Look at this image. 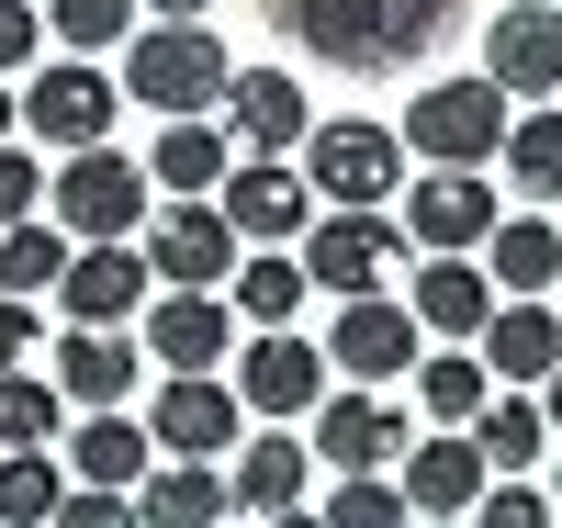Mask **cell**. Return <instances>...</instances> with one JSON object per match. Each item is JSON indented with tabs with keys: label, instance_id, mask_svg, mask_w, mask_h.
I'll use <instances>...</instances> for the list:
<instances>
[{
	"label": "cell",
	"instance_id": "7",
	"mask_svg": "<svg viewBox=\"0 0 562 528\" xmlns=\"http://www.w3.org/2000/svg\"><path fill=\"white\" fill-rule=\"evenodd\" d=\"M113 113H124V90L90 68V57H57L34 90H12V124L34 135V147H57V158L68 147H113Z\"/></svg>",
	"mask_w": 562,
	"mask_h": 528
},
{
	"label": "cell",
	"instance_id": "22",
	"mask_svg": "<svg viewBox=\"0 0 562 528\" xmlns=\"http://www.w3.org/2000/svg\"><path fill=\"white\" fill-rule=\"evenodd\" d=\"M405 315H416V338H450V349H473V326L495 315V281L473 259H428L405 281Z\"/></svg>",
	"mask_w": 562,
	"mask_h": 528
},
{
	"label": "cell",
	"instance_id": "3",
	"mask_svg": "<svg viewBox=\"0 0 562 528\" xmlns=\"http://www.w3.org/2000/svg\"><path fill=\"white\" fill-rule=\"evenodd\" d=\"M45 225H57L68 248H113V236L147 225V169L124 147H68V169L45 180Z\"/></svg>",
	"mask_w": 562,
	"mask_h": 528
},
{
	"label": "cell",
	"instance_id": "39",
	"mask_svg": "<svg viewBox=\"0 0 562 528\" xmlns=\"http://www.w3.org/2000/svg\"><path fill=\"white\" fill-rule=\"evenodd\" d=\"M45 528H135V495H102V484H68Z\"/></svg>",
	"mask_w": 562,
	"mask_h": 528
},
{
	"label": "cell",
	"instance_id": "29",
	"mask_svg": "<svg viewBox=\"0 0 562 528\" xmlns=\"http://www.w3.org/2000/svg\"><path fill=\"white\" fill-rule=\"evenodd\" d=\"M304 293H315V281H304V259H293V248H259V259L225 270V315H248V326H293V315H304Z\"/></svg>",
	"mask_w": 562,
	"mask_h": 528
},
{
	"label": "cell",
	"instance_id": "35",
	"mask_svg": "<svg viewBox=\"0 0 562 528\" xmlns=\"http://www.w3.org/2000/svg\"><path fill=\"white\" fill-rule=\"evenodd\" d=\"M45 23H57L68 57H102V45L135 34V0H45Z\"/></svg>",
	"mask_w": 562,
	"mask_h": 528
},
{
	"label": "cell",
	"instance_id": "32",
	"mask_svg": "<svg viewBox=\"0 0 562 528\" xmlns=\"http://www.w3.org/2000/svg\"><path fill=\"white\" fill-rule=\"evenodd\" d=\"M484 394H495V382H484V360H473V349H439V360L416 349V405H428L439 427H473V405H484Z\"/></svg>",
	"mask_w": 562,
	"mask_h": 528
},
{
	"label": "cell",
	"instance_id": "13",
	"mask_svg": "<svg viewBox=\"0 0 562 528\" xmlns=\"http://www.w3.org/2000/svg\"><path fill=\"white\" fill-rule=\"evenodd\" d=\"M428 259H473L484 248V225H495V180L473 169H439V180H405V214H394Z\"/></svg>",
	"mask_w": 562,
	"mask_h": 528
},
{
	"label": "cell",
	"instance_id": "34",
	"mask_svg": "<svg viewBox=\"0 0 562 528\" xmlns=\"http://www.w3.org/2000/svg\"><path fill=\"white\" fill-rule=\"evenodd\" d=\"M68 427V394L57 382H34V371H0V450H45Z\"/></svg>",
	"mask_w": 562,
	"mask_h": 528
},
{
	"label": "cell",
	"instance_id": "42",
	"mask_svg": "<svg viewBox=\"0 0 562 528\" xmlns=\"http://www.w3.org/2000/svg\"><path fill=\"white\" fill-rule=\"evenodd\" d=\"M540 416H551V439H562V360L540 371Z\"/></svg>",
	"mask_w": 562,
	"mask_h": 528
},
{
	"label": "cell",
	"instance_id": "48",
	"mask_svg": "<svg viewBox=\"0 0 562 528\" xmlns=\"http://www.w3.org/2000/svg\"><path fill=\"white\" fill-rule=\"evenodd\" d=\"M551 315H562V281H551Z\"/></svg>",
	"mask_w": 562,
	"mask_h": 528
},
{
	"label": "cell",
	"instance_id": "5",
	"mask_svg": "<svg viewBox=\"0 0 562 528\" xmlns=\"http://www.w3.org/2000/svg\"><path fill=\"white\" fill-rule=\"evenodd\" d=\"M304 191H326V214H383L394 191H405V147H394V124H371V113H338V124H304Z\"/></svg>",
	"mask_w": 562,
	"mask_h": 528
},
{
	"label": "cell",
	"instance_id": "14",
	"mask_svg": "<svg viewBox=\"0 0 562 528\" xmlns=\"http://www.w3.org/2000/svg\"><path fill=\"white\" fill-rule=\"evenodd\" d=\"M326 472H383L405 461V416L371 394V382H349V394H315V439H304Z\"/></svg>",
	"mask_w": 562,
	"mask_h": 528
},
{
	"label": "cell",
	"instance_id": "44",
	"mask_svg": "<svg viewBox=\"0 0 562 528\" xmlns=\"http://www.w3.org/2000/svg\"><path fill=\"white\" fill-rule=\"evenodd\" d=\"M270 528H326V517H315V506H281V517H270Z\"/></svg>",
	"mask_w": 562,
	"mask_h": 528
},
{
	"label": "cell",
	"instance_id": "11",
	"mask_svg": "<svg viewBox=\"0 0 562 528\" xmlns=\"http://www.w3.org/2000/svg\"><path fill=\"white\" fill-rule=\"evenodd\" d=\"M484 79L506 102H551L562 90V0H506L484 23Z\"/></svg>",
	"mask_w": 562,
	"mask_h": 528
},
{
	"label": "cell",
	"instance_id": "2",
	"mask_svg": "<svg viewBox=\"0 0 562 528\" xmlns=\"http://www.w3.org/2000/svg\"><path fill=\"white\" fill-rule=\"evenodd\" d=\"M113 90H135V102L169 113V124H192V113L225 102V45L203 23H147V34H124V79Z\"/></svg>",
	"mask_w": 562,
	"mask_h": 528
},
{
	"label": "cell",
	"instance_id": "50",
	"mask_svg": "<svg viewBox=\"0 0 562 528\" xmlns=\"http://www.w3.org/2000/svg\"><path fill=\"white\" fill-rule=\"evenodd\" d=\"M214 528H225V517H214Z\"/></svg>",
	"mask_w": 562,
	"mask_h": 528
},
{
	"label": "cell",
	"instance_id": "18",
	"mask_svg": "<svg viewBox=\"0 0 562 528\" xmlns=\"http://www.w3.org/2000/svg\"><path fill=\"white\" fill-rule=\"evenodd\" d=\"M147 293H158V281H147V259H135V236H113V248H68V270H57L68 326H124Z\"/></svg>",
	"mask_w": 562,
	"mask_h": 528
},
{
	"label": "cell",
	"instance_id": "31",
	"mask_svg": "<svg viewBox=\"0 0 562 528\" xmlns=\"http://www.w3.org/2000/svg\"><path fill=\"white\" fill-rule=\"evenodd\" d=\"M57 270H68V236L45 225V214H23V225H0V293H12V304H34V293H57Z\"/></svg>",
	"mask_w": 562,
	"mask_h": 528
},
{
	"label": "cell",
	"instance_id": "26",
	"mask_svg": "<svg viewBox=\"0 0 562 528\" xmlns=\"http://www.w3.org/2000/svg\"><path fill=\"white\" fill-rule=\"evenodd\" d=\"M225 517V461H147L135 528H214Z\"/></svg>",
	"mask_w": 562,
	"mask_h": 528
},
{
	"label": "cell",
	"instance_id": "21",
	"mask_svg": "<svg viewBox=\"0 0 562 528\" xmlns=\"http://www.w3.org/2000/svg\"><path fill=\"white\" fill-rule=\"evenodd\" d=\"M45 360H57V371H45V382H57L68 405H90V416H102V405H124V394H135V338H124V326H68V338L45 349Z\"/></svg>",
	"mask_w": 562,
	"mask_h": 528
},
{
	"label": "cell",
	"instance_id": "12",
	"mask_svg": "<svg viewBox=\"0 0 562 528\" xmlns=\"http://www.w3.org/2000/svg\"><path fill=\"white\" fill-rule=\"evenodd\" d=\"M135 349L158 371H214V360H237V315H225V293H147L135 304Z\"/></svg>",
	"mask_w": 562,
	"mask_h": 528
},
{
	"label": "cell",
	"instance_id": "4",
	"mask_svg": "<svg viewBox=\"0 0 562 528\" xmlns=\"http://www.w3.org/2000/svg\"><path fill=\"white\" fill-rule=\"evenodd\" d=\"M394 147H416L428 169H484L506 147V90L473 68V79H428V90H405V135Z\"/></svg>",
	"mask_w": 562,
	"mask_h": 528
},
{
	"label": "cell",
	"instance_id": "15",
	"mask_svg": "<svg viewBox=\"0 0 562 528\" xmlns=\"http://www.w3.org/2000/svg\"><path fill=\"white\" fill-rule=\"evenodd\" d=\"M248 416H304L315 394H326V349H304L293 326H259V338L237 349V382H225Z\"/></svg>",
	"mask_w": 562,
	"mask_h": 528
},
{
	"label": "cell",
	"instance_id": "25",
	"mask_svg": "<svg viewBox=\"0 0 562 528\" xmlns=\"http://www.w3.org/2000/svg\"><path fill=\"white\" fill-rule=\"evenodd\" d=\"M484 248H495V293H529V304H551V281H562V225L551 214H495L484 225Z\"/></svg>",
	"mask_w": 562,
	"mask_h": 528
},
{
	"label": "cell",
	"instance_id": "6",
	"mask_svg": "<svg viewBox=\"0 0 562 528\" xmlns=\"http://www.w3.org/2000/svg\"><path fill=\"white\" fill-rule=\"evenodd\" d=\"M135 259H147L158 293H225V270H237V225H225L214 203H147V225H135Z\"/></svg>",
	"mask_w": 562,
	"mask_h": 528
},
{
	"label": "cell",
	"instance_id": "23",
	"mask_svg": "<svg viewBox=\"0 0 562 528\" xmlns=\"http://www.w3.org/2000/svg\"><path fill=\"white\" fill-rule=\"evenodd\" d=\"M147 461H158L147 427H135L124 405H102V416L68 427V461H57V472H68V484H102V495H135V484H147Z\"/></svg>",
	"mask_w": 562,
	"mask_h": 528
},
{
	"label": "cell",
	"instance_id": "40",
	"mask_svg": "<svg viewBox=\"0 0 562 528\" xmlns=\"http://www.w3.org/2000/svg\"><path fill=\"white\" fill-rule=\"evenodd\" d=\"M34 45H45V12H34V0H0V79L34 68Z\"/></svg>",
	"mask_w": 562,
	"mask_h": 528
},
{
	"label": "cell",
	"instance_id": "41",
	"mask_svg": "<svg viewBox=\"0 0 562 528\" xmlns=\"http://www.w3.org/2000/svg\"><path fill=\"white\" fill-rule=\"evenodd\" d=\"M23 360H34V304L0 293V371H23Z\"/></svg>",
	"mask_w": 562,
	"mask_h": 528
},
{
	"label": "cell",
	"instance_id": "27",
	"mask_svg": "<svg viewBox=\"0 0 562 528\" xmlns=\"http://www.w3.org/2000/svg\"><path fill=\"white\" fill-rule=\"evenodd\" d=\"M214 180H225V124H203V113L147 147V191H169V203H214Z\"/></svg>",
	"mask_w": 562,
	"mask_h": 528
},
{
	"label": "cell",
	"instance_id": "47",
	"mask_svg": "<svg viewBox=\"0 0 562 528\" xmlns=\"http://www.w3.org/2000/svg\"><path fill=\"white\" fill-rule=\"evenodd\" d=\"M405 528H461V517H405Z\"/></svg>",
	"mask_w": 562,
	"mask_h": 528
},
{
	"label": "cell",
	"instance_id": "16",
	"mask_svg": "<svg viewBox=\"0 0 562 528\" xmlns=\"http://www.w3.org/2000/svg\"><path fill=\"white\" fill-rule=\"evenodd\" d=\"M473 360H484V382H506V394H540V371L562 360V315L529 304V293H506V304L473 326Z\"/></svg>",
	"mask_w": 562,
	"mask_h": 528
},
{
	"label": "cell",
	"instance_id": "9",
	"mask_svg": "<svg viewBox=\"0 0 562 528\" xmlns=\"http://www.w3.org/2000/svg\"><path fill=\"white\" fill-rule=\"evenodd\" d=\"M214 214L237 225V248H293V236L315 225V191H304L293 158H248V169L214 180Z\"/></svg>",
	"mask_w": 562,
	"mask_h": 528
},
{
	"label": "cell",
	"instance_id": "49",
	"mask_svg": "<svg viewBox=\"0 0 562 528\" xmlns=\"http://www.w3.org/2000/svg\"><path fill=\"white\" fill-rule=\"evenodd\" d=\"M551 528H562V517H551Z\"/></svg>",
	"mask_w": 562,
	"mask_h": 528
},
{
	"label": "cell",
	"instance_id": "43",
	"mask_svg": "<svg viewBox=\"0 0 562 528\" xmlns=\"http://www.w3.org/2000/svg\"><path fill=\"white\" fill-rule=\"evenodd\" d=\"M147 12H158V23H203V0H147Z\"/></svg>",
	"mask_w": 562,
	"mask_h": 528
},
{
	"label": "cell",
	"instance_id": "17",
	"mask_svg": "<svg viewBox=\"0 0 562 528\" xmlns=\"http://www.w3.org/2000/svg\"><path fill=\"white\" fill-rule=\"evenodd\" d=\"M225 124H237V147L248 158H293L304 147V124H315V102L281 68H225V102H214Z\"/></svg>",
	"mask_w": 562,
	"mask_h": 528
},
{
	"label": "cell",
	"instance_id": "1",
	"mask_svg": "<svg viewBox=\"0 0 562 528\" xmlns=\"http://www.w3.org/2000/svg\"><path fill=\"white\" fill-rule=\"evenodd\" d=\"M281 34L315 45L326 68H405L461 23V0H270Z\"/></svg>",
	"mask_w": 562,
	"mask_h": 528
},
{
	"label": "cell",
	"instance_id": "45",
	"mask_svg": "<svg viewBox=\"0 0 562 528\" xmlns=\"http://www.w3.org/2000/svg\"><path fill=\"white\" fill-rule=\"evenodd\" d=\"M551 517H562V439H551Z\"/></svg>",
	"mask_w": 562,
	"mask_h": 528
},
{
	"label": "cell",
	"instance_id": "30",
	"mask_svg": "<svg viewBox=\"0 0 562 528\" xmlns=\"http://www.w3.org/2000/svg\"><path fill=\"white\" fill-rule=\"evenodd\" d=\"M506 180L529 191V203H562V102H529V113H506Z\"/></svg>",
	"mask_w": 562,
	"mask_h": 528
},
{
	"label": "cell",
	"instance_id": "46",
	"mask_svg": "<svg viewBox=\"0 0 562 528\" xmlns=\"http://www.w3.org/2000/svg\"><path fill=\"white\" fill-rule=\"evenodd\" d=\"M12 135H23V124H12V90H0V147H12Z\"/></svg>",
	"mask_w": 562,
	"mask_h": 528
},
{
	"label": "cell",
	"instance_id": "33",
	"mask_svg": "<svg viewBox=\"0 0 562 528\" xmlns=\"http://www.w3.org/2000/svg\"><path fill=\"white\" fill-rule=\"evenodd\" d=\"M57 495H68L57 450H0V528H45V517H57Z\"/></svg>",
	"mask_w": 562,
	"mask_h": 528
},
{
	"label": "cell",
	"instance_id": "19",
	"mask_svg": "<svg viewBox=\"0 0 562 528\" xmlns=\"http://www.w3.org/2000/svg\"><path fill=\"white\" fill-rule=\"evenodd\" d=\"M405 360H416V315H405L394 293L338 304V326H326V371H349V382H394Z\"/></svg>",
	"mask_w": 562,
	"mask_h": 528
},
{
	"label": "cell",
	"instance_id": "10",
	"mask_svg": "<svg viewBox=\"0 0 562 528\" xmlns=\"http://www.w3.org/2000/svg\"><path fill=\"white\" fill-rule=\"evenodd\" d=\"M237 427H248V405L225 394L214 371H169L158 405H147V450H169V461H225V450H237Z\"/></svg>",
	"mask_w": 562,
	"mask_h": 528
},
{
	"label": "cell",
	"instance_id": "38",
	"mask_svg": "<svg viewBox=\"0 0 562 528\" xmlns=\"http://www.w3.org/2000/svg\"><path fill=\"white\" fill-rule=\"evenodd\" d=\"M23 214H45V158L0 147V225H23Z\"/></svg>",
	"mask_w": 562,
	"mask_h": 528
},
{
	"label": "cell",
	"instance_id": "37",
	"mask_svg": "<svg viewBox=\"0 0 562 528\" xmlns=\"http://www.w3.org/2000/svg\"><path fill=\"white\" fill-rule=\"evenodd\" d=\"M473 528H551V495L529 484V472H495V484L473 495Z\"/></svg>",
	"mask_w": 562,
	"mask_h": 528
},
{
	"label": "cell",
	"instance_id": "36",
	"mask_svg": "<svg viewBox=\"0 0 562 528\" xmlns=\"http://www.w3.org/2000/svg\"><path fill=\"white\" fill-rule=\"evenodd\" d=\"M326 528H405V495L383 472H338V495H326Z\"/></svg>",
	"mask_w": 562,
	"mask_h": 528
},
{
	"label": "cell",
	"instance_id": "28",
	"mask_svg": "<svg viewBox=\"0 0 562 528\" xmlns=\"http://www.w3.org/2000/svg\"><path fill=\"white\" fill-rule=\"evenodd\" d=\"M473 450H484V472H529V461H551V416H540V394H495L473 405Z\"/></svg>",
	"mask_w": 562,
	"mask_h": 528
},
{
	"label": "cell",
	"instance_id": "24",
	"mask_svg": "<svg viewBox=\"0 0 562 528\" xmlns=\"http://www.w3.org/2000/svg\"><path fill=\"white\" fill-rule=\"evenodd\" d=\"M304 472H315V450L293 439V427H270V439H237V461H225V506L281 517V506H304Z\"/></svg>",
	"mask_w": 562,
	"mask_h": 528
},
{
	"label": "cell",
	"instance_id": "20",
	"mask_svg": "<svg viewBox=\"0 0 562 528\" xmlns=\"http://www.w3.org/2000/svg\"><path fill=\"white\" fill-rule=\"evenodd\" d=\"M495 484V472H484V450L473 439H461V427H450V439H405V517H473V495Z\"/></svg>",
	"mask_w": 562,
	"mask_h": 528
},
{
	"label": "cell",
	"instance_id": "8",
	"mask_svg": "<svg viewBox=\"0 0 562 528\" xmlns=\"http://www.w3.org/2000/svg\"><path fill=\"white\" fill-rule=\"evenodd\" d=\"M293 259H304V281H315V293L360 304V293H383V281L405 270V225H394V214H315Z\"/></svg>",
	"mask_w": 562,
	"mask_h": 528
}]
</instances>
